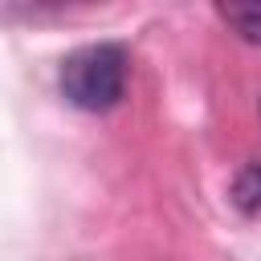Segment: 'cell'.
<instances>
[{"label":"cell","instance_id":"obj_1","mask_svg":"<svg viewBox=\"0 0 261 261\" xmlns=\"http://www.w3.org/2000/svg\"><path fill=\"white\" fill-rule=\"evenodd\" d=\"M126 77H130V57L122 45L114 41H98V45H82L61 61L57 86L65 94L69 106L102 114L110 106L122 102L126 94Z\"/></svg>","mask_w":261,"mask_h":261},{"label":"cell","instance_id":"obj_2","mask_svg":"<svg viewBox=\"0 0 261 261\" xmlns=\"http://www.w3.org/2000/svg\"><path fill=\"white\" fill-rule=\"evenodd\" d=\"M216 16L249 45H261V0H224L216 4Z\"/></svg>","mask_w":261,"mask_h":261},{"label":"cell","instance_id":"obj_3","mask_svg":"<svg viewBox=\"0 0 261 261\" xmlns=\"http://www.w3.org/2000/svg\"><path fill=\"white\" fill-rule=\"evenodd\" d=\"M232 204L245 216H261V163H245L232 175Z\"/></svg>","mask_w":261,"mask_h":261}]
</instances>
